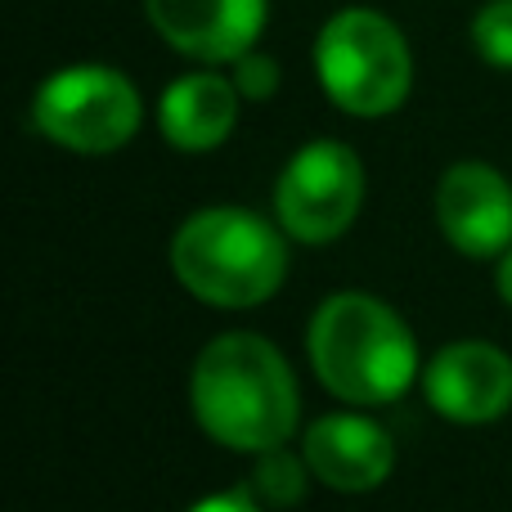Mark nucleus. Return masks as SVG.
<instances>
[{
	"label": "nucleus",
	"mask_w": 512,
	"mask_h": 512,
	"mask_svg": "<svg viewBox=\"0 0 512 512\" xmlns=\"http://www.w3.org/2000/svg\"><path fill=\"white\" fill-rule=\"evenodd\" d=\"M171 274L198 301L221 310L261 306L288 274L283 225L274 230L248 207H207L194 212L171 239Z\"/></svg>",
	"instance_id": "7ed1b4c3"
},
{
	"label": "nucleus",
	"mask_w": 512,
	"mask_h": 512,
	"mask_svg": "<svg viewBox=\"0 0 512 512\" xmlns=\"http://www.w3.org/2000/svg\"><path fill=\"white\" fill-rule=\"evenodd\" d=\"M315 378L346 405H391L418 378L409 324L369 292H337L315 310L306 333Z\"/></svg>",
	"instance_id": "f03ea898"
},
{
	"label": "nucleus",
	"mask_w": 512,
	"mask_h": 512,
	"mask_svg": "<svg viewBox=\"0 0 512 512\" xmlns=\"http://www.w3.org/2000/svg\"><path fill=\"white\" fill-rule=\"evenodd\" d=\"M472 45L490 68L512 72V0H490L472 18Z\"/></svg>",
	"instance_id": "ddd939ff"
},
{
	"label": "nucleus",
	"mask_w": 512,
	"mask_h": 512,
	"mask_svg": "<svg viewBox=\"0 0 512 512\" xmlns=\"http://www.w3.org/2000/svg\"><path fill=\"white\" fill-rule=\"evenodd\" d=\"M436 221L463 256L512 248V185L486 162H454L436 185Z\"/></svg>",
	"instance_id": "1a4fd4ad"
},
{
	"label": "nucleus",
	"mask_w": 512,
	"mask_h": 512,
	"mask_svg": "<svg viewBox=\"0 0 512 512\" xmlns=\"http://www.w3.org/2000/svg\"><path fill=\"white\" fill-rule=\"evenodd\" d=\"M301 454H306L310 472L328 490H342V495L378 490L391 477V468H396V441L387 436V427L360 414L315 418L306 427Z\"/></svg>",
	"instance_id": "9d476101"
},
{
	"label": "nucleus",
	"mask_w": 512,
	"mask_h": 512,
	"mask_svg": "<svg viewBox=\"0 0 512 512\" xmlns=\"http://www.w3.org/2000/svg\"><path fill=\"white\" fill-rule=\"evenodd\" d=\"M140 90L108 63H72L41 81L32 99V126L72 153H117L140 131Z\"/></svg>",
	"instance_id": "39448f33"
},
{
	"label": "nucleus",
	"mask_w": 512,
	"mask_h": 512,
	"mask_svg": "<svg viewBox=\"0 0 512 512\" xmlns=\"http://www.w3.org/2000/svg\"><path fill=\"white\" fill-rule=\"evenodd\" d=\"M315 77L324 95L351 117H387L409 99L414 54L378 9H337L315 36Z\"/></svg>",
	"instance_id": "20e7f679"
},
{
	"label": "nucleus",
	"mask_w": 512,
	"mask_h": 512,
	"mask_svg": "<svg viewBox=\"0 0 512 512\" xmlns=\"http://www.w3.org/2000/svg\"><path fill=\"white\" fill-rule=\"evenodd\" d=\"M194 418L212 441L239 454L274 450L297 427V378L261 333H225L207 342L189 378Z\"/></svg>",
	"instance_id": "f257e3e1"
},
{
	"label": "nucleus",
	"mask_w": 512,
	"mask_h": 512,
	"mask_svg": "<svg viewBox=\"0 0 512 512\" xmlns=\"http://www.w3.org/2000/svg\"><path fill=\"white\" fill-rule=\"evenodd\" d=\"M310 463H306V454H288L283 445H274V450H261L256 454V472H252V495H261L265 504H274V508H288V504H301L306 499V490H310Z\"/></svg>",
	"instance_id": "f8f14e48"
},
{
	"label": "nucleus",
	"mask_w": 512,
	"mask_h": 512,
	"mask_svg": "<svg viewBox=\"0 0 512 512\" xmlns=\"http://www.w3.org/2000/svg\"><path fill=\"white\" fill-rule=\"evenodd\" d=\"M189 512H261L252 504L248 490H225V495H212V499H198Z\"/></svg>",
	"instance_id": "2eb2a0df"
},
{
	"label": "nucleus",
	"mask_w": 512,
	"mask_h": 512,
	"mask_svg": "<svg viewBox=\"0 0 512 512\" xmlns=\"http://www.w3.org/2000/svg\"><path fill=\"white\" fill-rule=\"evenodd\" d=\"M495 288H499V297L512 306V248L504 252V261H499V274H495Z\"/></svg>",
	"instance_id": "dca6fc26"
},
{
	"label": "nucleus",
	"mask_w": 512,
	"mask_h": 512,
	"mask_svg": "<svg viewBox=\"0 0 512 512\" xmlns=\"http://www.w3.org/2000/svg\"><path fill=\"white\" fill-rule=\"evenodd\" d=\"M239 86L221 72H189L176 77L158 99V126L171 149L207 153L230 140L239 122Z\"/></svg>",
	"instance_id": "9b49d317"
},
{
	"label": "nucleus",
	"mask_w": 512,
	"mask_h": 512,
	"mask_svg": "<svg viewBox=\"0 0 512 512\" xmlns=\"http://www.w3.org/2000/svg\"><path fill=\"white\" fill-rule=\"evenodd\" d=\"M423 391L450 423H495L512 409V355L490 342H450L427 364Z\"/></svg>",
	"instance_id": "0eeeda50"
},
{
	"label": "nucleus",
	"mask_w": 512,
	"mask_h": 512,
	"mask_svg": "<svg viewBox=\"0 0 512 512\" xmlns=\"http://www.w3.org/2000/svg\"><path fill=\"white\" fill-rule=\"evenodd\" d=\"M230 77H234V86H239V95L243 99H270L274 90H279V63L270 59V54H261V50H248V54H239V59L230 63Z\"/></svg>",
	"instance_id": "4468645a"
},
{
	"label": "nucleus",
	"mask_w": 512,
	"mask_h": 512,
	"mask_svg": "<svg viewBox=\"0 0 512 512\" xmlns=\"http://www.w3.org/2000/svg\"><path fill=\"white\" fill-rule=\"evenodd\" d=\"M153 32L198 63H234L256 50L270 0H144Z\"/></svg>",
	"instance_id": "6e6552de"
},
{
	"label": "nucleus",
	"mask_w": 512,
	"mask_h": 512,
	"mask_svg": "<svg viewBox=\"0 0 512 512\" xmlns=\"http://www.w3.org/2000/svg\"><path fill=\"white\" fill-rule=\"evenodd\" d=\"M364 207V167L342 140H315L274 180V216L297 243H333Z\"/></svg>",
	"instance_id": "423d86ee"
}]
</instances>
